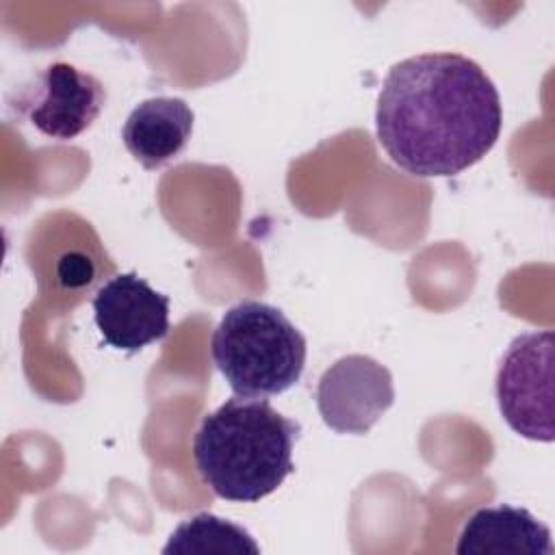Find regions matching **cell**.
Returning <instances> with one entry per match:
<instances>
[{
    "mask_svg": "<svg viewBox=\"0 0 555 555\" xmlns=\"http://www.w3.org/2000/svg\"><path fill=\"white\" fill-rule=\"evenodd\" d=\"M503 106L490 76L457 52H425L390 67L375 108L377 141L416 178H447L496 143Z\"/></svg>",
    "mask_w": 555,
    "mask_h": 555,
    "instance_id": "cell-1",
    "label": "cell"
},
{
    "mask_svg": "<svg viewBox=\"0 0 555 555\" xmlns=\"http://www.w3.org/2000/svg\"><path fill=\"white\" fill-rule=\"evenodd\" d=\"M301 425L264 397H232L206 414L193 436L199 479L234 503H256L293 473V449Z\"/></svg>",
    "mask_w": 555,
    "mask_h": 555,
    "instance_id": "cell-2",
    "label": "cell"
},
{
    "mask_svg": "<svg viewBox=\"0 0 555 555\" xmlns=\"http://www.w3.org/2000/svg\"><path fill=\"white\" fill-rule=\"evenodd\" d=\"M210 356L236 397H271L299 382L306 338L280 308L245 299L223 312Z\"/></svg>",
    "mask_w": 555,
    "mask_h": 555,
    "instance_id": "cell-3",
    "label": "cell"
},
{
    "mask_svg": "<svg viewBox=\"0 0 555 555\" xmlns=\"http://www.w3.org/2000/svg\"><path fill=\"white\" fill-rule=\"evenodd\" d=\"M553 330L516 336L501 358L494 392L503 421L522 438L553 442Z\"/></svg>",
    "mask_w": 555,
    "mask_h": 555,
    "instance_id": "cell-4",
    "label": "cell"
},
{
    "mask_svg": "<svg viewBox=\"0 0 555 555\" xmlns=\"http://www.w3.org/2000/svg\"><path fill=\"white\" fill-rule=\"evenodd\" d=\"M106 89L93 74L54 61L39 69L15 98V108L41 134L69 141L82 134L102 113Z\"/></svg>",
    "mask_w": 555,
    "mask_h": 555,
    "instance_id": "cell-5",
    "label": "cell"
},
{
    "mask_svg": "<svg viewBox=\"0 0 555 555\" xmlns=\"http://www.w3.org/2000/svg\"><path fill=\"white\" fill-rule=\"evenodd\" d=\"M395 403L390 371L371 356L336 360L319 379L317 408L336 434L364 436Z\"/></svg>",
    "mask_w": 555,
    "mask_h": 555,
    "instance_id": "cell-6",
    "label": "cell"
},
{
    "mask_svg": "<svg viewBox=\"0 0 555 555\" xmlns=\"http://www.w3.org/2000/svg\"><path fill=\"white\" fill-rule=\"evenodd\" d=\"M93 321L108 347L137 353L169 334V297L134 271L119 273L93 295Z\"/></svg>",
    "mask_w": 555,
    "mask_h": 555,
    "instance_id": "cell-7",
    "label": "cell"
},
{
    "mask_svg": "<svg viewBox=\"0 0 555 555\" xmlns=\"http://www.w3.org/2000/svg\"><path fill=\"white\" fill-rule=\"evenodd\" d=\"M193 119L195 115L182 98H150L130 111L121 139L141 167L158 169L184 152Z\"/></svg>",
    "mask_w": 555,
    "mask_h": 555,
    "instance_id": "cell-8",
    "label": "cell"
},
{
    "mask_svg": "<svg viewBox=\"0 0 555 555\" xmlns=\"http://www.w3.org/2000/svg\"><path fill=\"white\" fill-rule=\"evenodd\" d=\"M457 555H553L551 529L525 507L490 505L462 527Z\"/></svg>",
    "mask_w": 555,
    "mask_h": 555,
    "instance_id": "cell-9",
    "label": "cell"
},
{
    "mask_svg": "<svg viewBox=\"0 0 555 555\" xmlns=\"http://www.w3.org/2000/svg\"><path fill=\"white\" fill-rule=\"evenodd\" d=\"M163 553L165 555H189V553L258 555L260 546L243 527L204 512L182 520L169 535L167 544L163 546Z\"/></svg>",
    "mask_w": 555,
    "mask_h": 555,
    "instance_id": "cell-10",
    "label": "cell"
}]
</instances>
